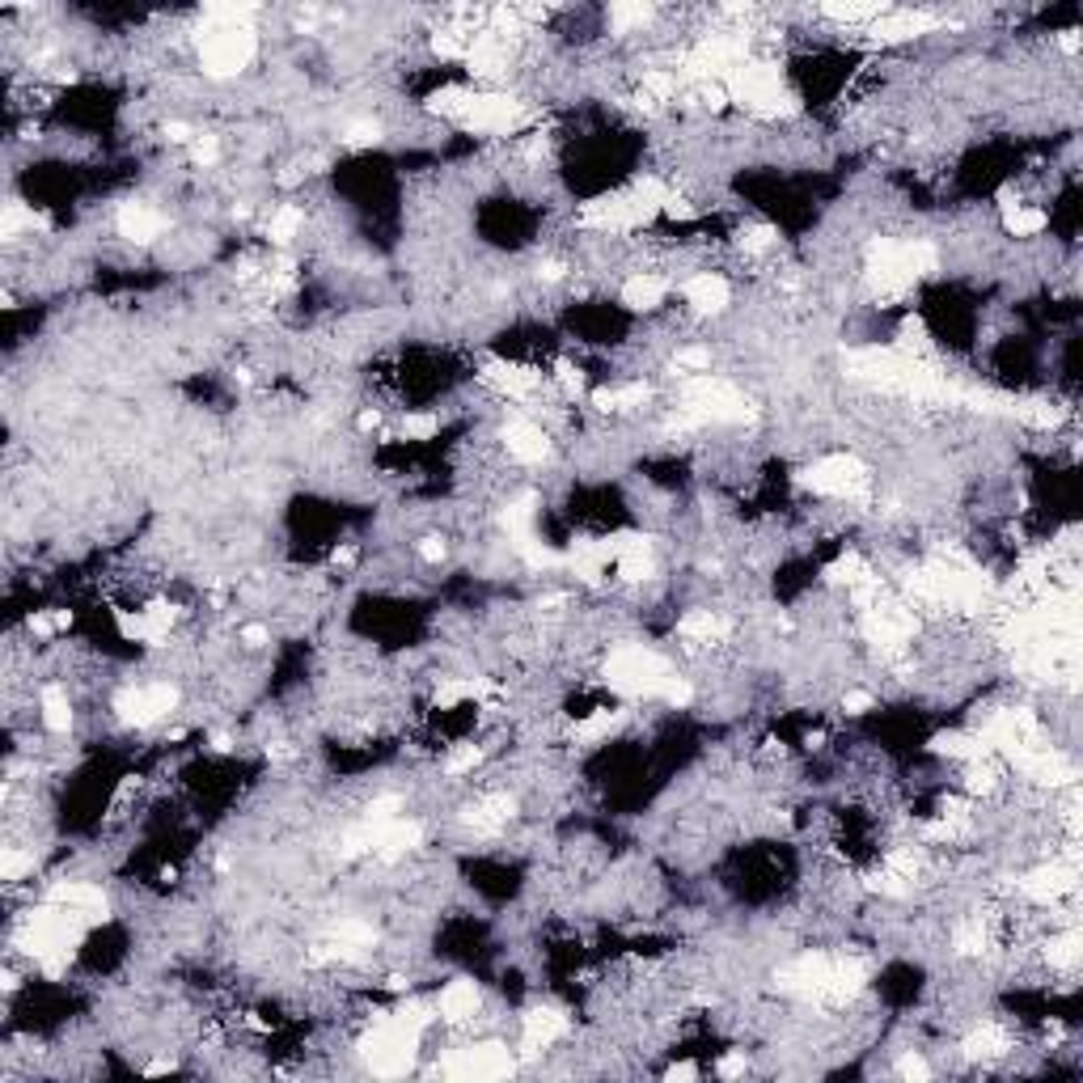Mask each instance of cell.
<instances>
[{
	"mask_svg": "<svg viewBox=\"0 0 1083 1083\" xmlns=\"http://www.w3.org/2000/svg\"><path fill=\"white\" fill-rule=\"evenodd\" d=\"M572 1033V1016L567 1008H559V1003H538L521 1016V1059H538V1054H546L551 1045H559L563 1037Z\"/></svg>",
	"mask_w": 1083,
	"mask_h": 1083,
	"instance_id": "cell-9",
	"label": "cell"
},
{
	"mask_svg": "<svg viewBox=\"0 0 1083 1083\" xmlns=\"http://www.w3.org/2000/svg\"><path fill=\"white\" fill-rule=\"evenodd\" d=\"M238 644L246 652H263V648H271V626L267 623H246L238 631Z\"/></svg>",
	"mask_w": 1083,
	"mask_h": 1083,
	"instance_id": "cell-33",
	"label": "cell"
},
{
	"mask_svg": "<svg viewBox=\"0 0 1083 1083\" xmlns=\"http://www.w3.org/2000/svg\"><path fill=\"white\" fill-rule=\"evenodd\" d=\"M660 702L669 707V711H690L695 707V686H690V677H681L677 674L669 686H665V695H660Z\"/></svg>",
	"mask_w": 1083,
	"mask_h": 1083,
	"instance_id": "cell-30",
	"label": "cell"
},
{
	"mask_svg": "<svg viewBox=\"0 0 1083 1083\" xmlns=\"http://www.w3.org/2000/svg\"><path fill=\"white\" fill-rule=\"evenodd\" d=\"M403 809H407V800H403V795H398V792H382V795H373V800L364 804L361 821H368V825H386V821L403 818Z\"/></svg>",
	"mask_w": 1083,
	"mask_h": 1083,
	"instance_id": "cell-28",
	"label": "cell"
},
{
	"mask_svg": "<svg viewBox=\"0 0 1083 1083\" xmlns=\"http://www.w3.org/2000/svg\"><path fill=\"white\" fill-rule=\"evenodd\" d=\"M436 1024V1003L424 999H403L394 1011H373L368 1029L356 1041L364 1066L382 1080H398L415 1071V1059L424 1050V1033Z\"/></svg>",
	"mask_w": 1083,
	"mask_h": 1083,
	"instance_id": "cell-1",
	"label": "cell"
},
{
	"mask_svg": "<svg viewBox=\"0 0 1083 1083\" xmlns=\"http://www.w3.org/2000/svg\"><path fill=\"white\" fill-rule=\"evenodd\" d=\"M220 162V136L217 132H199L191 145V166L195 169H212Z\"/></svg>",
	"mask_w": 1083,
	"mask_h": 1083,
	"instance_id": "cell-29",
	"label": "cell"
},
{
	"mask_svg": "<svg viewBox=\"0 0 1083 1083\" xmlns=\"http://www.w3.org/2000/svg\"><path fill=\"white\" fill-rule=\"evenodd\" d=\"M674 292L686 301V310L695 313V317H720L732 305V280L723 271H711V267L690 271Z\"/></svg>",
	"mask_w": 1083,
	"mask_h": 1083,
	"instance_id": "cell-10",
	"label": "cell"
},
{
	"mask_svg": "<svg viewBox=\"0 0 1083 1083\" xmlns=\"http://www.w3.org/2000/svg\"><path fill=\"white\" fill-rule=\"evenodd\" d=\"M415 559H419V563H445V559H449L445 533H424V538L415 542Z\"/></svg>",
	"mask_w": 1083,
	"mask_h": 1083,
	"instance_id": "cell-32",
	"label": "cell"
},
{
	"mask_svg": "<svg viewBox=\"0 0 1083 1083\" xmlns=\"http://www.w3.org/2000/svg\"><path fill=\"white\" fill-rule=\"evenodd\" d=\"M931 753L948 758V762H969V758H982L990 749L978 741L973 728H952V732H936L931 737Z\"/></svg>",
	"mask_w": 1083,
	"mask_h": 1083,
	"instance_id": "cell-21",
	"label": "cell"
},
{
	"mask_svg": "<svg viewBox=\"0 0 1083 1083\" xmlns=\"http://www.w3.org/2000/svg\"><path fill=\"white\" fill-rule=\"evenodd\" d=\"M500 445H504L508 461H517V466H546L554 454L551 433L525 410H512L500 424Z\"/></svg>",
	"mask_w": 1083,
	"mask_h": 1083,
	"instance_id": "cell-7",
	"label": "cell"
},
{
	"mask_svg": "<svg viewBox=\"0 0 1083 1083\" xmlns=\"http://www.w3.org/2000/svg\"><path fill=\"white\" fill-rule=\"evenodd\" d=\"M677 677L674 660L648 644H614L602 656V681L618 698H660Z\"/></svg>",
	"mask_w": 1083,
	"mask_h": 1083,
	"instance_id": "cell-3",
	"label": "cell"
},
{
	"mask_svg": "<svg viewBox=\"0 0 1083 1083\" xmlns=\"http://www.w3.org/2000/svg\"><path fill=\"white\" fill-rule=\"evenodd\" d=\"M737 635V618H728L723 610H686L677 618V639L690 648H720Z\"/></svg>",
	"mask_w": 1083,
	"mask_h": 1083,
	"instance_id": "cell-13",
	"label": "cell"
},
{
	"mask_svg": "<svg viewBox=\"0 0 1083 1083\" xmlns=\"http://www.w3.org/2000/svg\"><path fill=\"white\" fill-rule=\"evenodd\" d=\"M839 707H843V716L846 720H860V716H867V711H876V695L872 690H843V698H839Z\"/></svg>",
	"mask_w": 1083,
	"mask_h": 1083,
	"instance_id": "cell-31",
	"label": "cell"
},
{
	"mask_svg": "<svg viewBox=\"0 0 1083 1083\" xmlns=\"http://www.w3.org/2000/svg\"><path fill=\"white\" fill-rule=\"evenodd\" d=\"M433 1003H436L440 1024H449V1029H470V1024L482 1016V987L475 982V978H454V982L440 987V995H436Z\"/></svg>",
	"mask_w": 1083,
	"mask_h": 1083,
	"instance_id": "cell-12",
	"label": "cell"
},
{
	"mask_svg": "<svg viewBox=\"0 0 1083 1083\" xmlns=\"http://www.w3.org/2000/svg\"><path fill=\"white\" fill-rule=\"evenodd\" d=\"M115 233L123 241H132V246H157L169 233V217L153 199L132 195V199H123L115 208Z\"/></svg>",
	"mask_w": 1083,
	"mask_h": 1083,
	"instance_id": "cell-11",
	"label": "cell"
},
{
	"mask_svg": "<svg viewBox=\"0 0 1083 1083\" xmlns=\"http://www.w3.org/2000/svg\"><path fill=\"white\" fill-rule=\"evenodd\" d=\"M386 140V123L382 119H373V115H361V119H352L347 127H343V136H339V145L343 148H377Z\"/></svg>",
	"mask_w": 1083,
	"mask_h": 1083,
	"instance_id": "cell-25",
	"label": "cell"
},
{
	"mask_svg": "<svg viewBox=\"0 0 1083 1083\" xmlns=\"http://www.w3.org/2000/svg\"><path fill=\"white\" fill-rule=\"evenodd\" d=\"M436 1071L445 1080H504L517 1071V1054L508 1050L504 1041H470V1045H458V1050H445Z\"/></svg>",
	"mask_w": 1083,
	"mask_h": 1083,
	"instance_id": "cell-6",
	"label": "cell"
},
{
	"mask_svg": "<svg viewBox=\"0 0 1083 1083\" xmlns=\"http://www.w3.org/2000/svg\"><path fill=\"white\" fill-rule=\"evenodd\" d=\"M669 292H674V280H665L660 271H631L623 280V289H618V301H623L631 313H656L665 301H669Z\"/></svg>",
	"mask_w": 1083,
	"mask_h": 1083,
	"instance_id": "cell-14",
	"label": "cell"
},
{
	"mask_svg": "<svg viewBox=\"0 0 1083 1083\" xmlns=\"http://www.w3.org/2000/svg\"><path fill=\"white\" fill-rule=\"evenodd\" d=\"M746 1071H749L746 1050H732V1054H723L720 1066H716V1075H720V1080H737V1075H746Z\"/></svg>",
	"mask_w": 1083,
	"mask_h": 1083,
	"instance_id": "cell-35",
	"label": "cell"
},
{
	"mask_svg": "<svg viewBox=\"0 0 1083 1083\" xmlns=\"http://www.w3.org/2000/svg\"><path fill=\"white\" fill-rule=\"evenodd\" d=\"M897 1075H902V1080H931V1066H927V1059H923L918 1050H906L902 1062H897Z\"/></svg>",
	"mask_w": 1083,
	"mask_h": 1083,
	"instance_id": "cell-34",
	"label": "cell"
},
{
	"mask_svg": "<svg viewBox=\"0 0 1083 1083\" xmlns=\"http://www.w3.org/2000/svg\"><path fill=\"white\" fill-rule=\"evenodd\" d=\"M652 386L648 382H626V386H602L589 394V403L597 415H631V410L648 407Z\"/></svg>",
	"mask_w": 1083,
	"mask_h": 1083,
	"instance_id": "cell-17",
	"label": "cell"
},
{
	"mask_svg": "<svg viewBox=\"0 0 1083 1083\" xmlns=\"http://www.w3.org/2000/svg\"><path fill=\"white\" fill-rule=\"evenodd\" d=\"M711 347L707 343H686V347H677L674 356H669V373H674L677 382H686V377H698V373H711Z\"/></svg>",
	"mask_w": 1083,
	"mask_h": 1083,
	"instance_id": "cell-24",
	"label": "cell"
},
{
	"mask_svg": "<svg viewBox=\"0 0 1083 1083\" xmlns=\"http://www.w3.org/2000/svg\"><path fill=\"white\" fill-rule=\"evenodd\" d=\"M440 433V415L436 410H407L403 419H398V440H433V436Z\"/></svg>",
	"mask_w": 1083,
	"mask_h": 1083,
	"instance_id": "cell-27",
	"label": "cell"
},
{
	"mask_svg": "<svg viewBox=\"0 0 1083 1083\" xmlns=\"http://www.w3.org/2000/svg\"><path fill=\"white\" fill-rule=\"evenodd\" d=\"M774 246H779V229H774L771 220H746L737 229V250L746 259H762V254H771Z\"/></svg>",
	"mask_w": 1083,
	"mask_h": 1083,
	"instance_id": "cell-22",
	"label": "cell"
},
{
	"mask_svg": "<svg viewBox=\"0 0 1083 1083\" xmlns=\"http://www.w3.org/2000/svg\"><path fill=\"white\" fill-rule=\"evenodd\" d=\"M475 377H479L487 389H496L500 398H508V403H530L538 389H546V373H542V368L504 361V356H487Z\"/></svg>",
	"mask_w": 1083,
	"mask_h": 1083,
	"instance_id": "cell-8",
	"label": "cell"
},
{
	"mask_svg": "<svg viewBox=\"0 0 1083 1083\" xmlns=\"http://www.w3.org/2000/svg\"><path fill=\"white\" fill-rule=\"evenodd\" d=\"M34 867H39V855H34V846H18L9 843L0 851V881L13 889V885H22L25 876H34Z\"/></svg>",
	"mask_w": 1083,
	"mask_h": 1083,
	"instance_id": "cell-23",
	"label": "cell"
},
{
	"mask_svg": "<svg viewBox=\"0 0 1083 1083\" xmlns=\"http://www.w3.org/2000/svg\"><path fill=\"white\" fill-rule=\"evenodd\" d=\"M660 22V9L656 4H626V0H618V4H610L605 9V25H610V34H644V30H652V25Z\"/></svg>",
	"mask_w": 1083,
	"mask_h": 1083,
	"instance_id": "cell-19",
	"label": "cell"
},
{
	"mask_svg": "<svg viewBox=\"0 0 1083 1083\" xmlns=\"http://www.w3.org/2000/svg\"><path fill=\"white\" fill-rule=\"evenodd\" d=\"M795 487L821 500H834V504L864 508L872 500V470L860 454H821L795 475Z\"/></svg>",
	"mask_w": 1083,
	"mask_h": 1083,
	"instance_id": "cell-4",
	"label": "cell"
},
{
	"mask_svg": "<svg viewBox=\"0 0 1083 1083\" xmlns=\"http://www.w3.org/2000/svg\"><path fill=\"white\" fill-rule=\"evenodd\" d=\"M1080 944H1083V936H1080V927L1075 923H1066V927H1059V931H1050V939L1041 944L1045 952V965L1050 969H1062V973H1075V965H1080Z\"/></svg>",
	"mask_w": 1083,
	"mask_h": 1083,
	"instance_id": "cell-20",
	"label": "cell"
},
{
	"mask_svg": "<svg viewBox=\"0 0 1083 1083\" xmlns=\"http://www.w3.org/2000/svg\"><path fill=\"white\" fill-rule=\"evenodd\" d=\"M1011 1050H1016V1041H1011V1033L999 1024V1020L973 1024L961 1041V1054L969 1062H995V1059H1003V1054H1011Z\"/></svg>",
	"mask_w": 1083,
	"mask_h": 1083,
	"instance_id": "cell-16",
	"label": "cell"
},
{
	"mask_svg": "<svg viewBox=\"0 0 1083 1083\" xmlns=\"http://www.w3.org/2000/svg\"><path fill=\"white\" fill-rule=\"evenodd\" d=\"M305 204H275L263 220V238L271 241V250H289L292 241L301 238V229H305Z\"/></svg>",
	"mask_w": 1083,
	"mask_h": 1083,
	"instance_id": "cell-18",
	"label": "cell"
},
{
	"mask_svg": "<svg viewBox=\"0 0 1083 1083\" xmlns=\"http://www.w3.org/2000/svg\"><path fill=\"white\" fill-rule=\"evenodd\" d=\"M482 746H475V741H461V746H454L449 753H445V762H440V774L445 779H466V774H475L482 767Z\"/></svg>",
	"mask_w": 1083,
	"mask_h": 1083,
	"instance_id": "cell-26",
	"label": "cell"
},
{
	"mask_svg": "<svg viewBox=\"0 0 1083 1083\" xmlns=\"http://www.w3.org/2000/svg\"><path fill=\"white\" fill-rule=\"evenodd\" d=\"M191 48L204 81L229 85V81H238L241 73H250L259 64L263 39H259L254 25H220L199 18V25H191Z\"/></svg>",
	"mask_w": 1083,
	"mask_h": 1083,
	"instance_id": "cell-2",
	"label": "cell"
},
{
	"mask_svg": "<svg viewBox=\"0 0 1083 1083\" xmlns=\"http://www.w3.org/2000/svg\"><path fill=\"white\" fill-rule=\"evenodd\" d=\"M39 720L48 728L51 737H69L76 728V702L69 695V681H60V677H51L43 681V690H39Z\"/></svg>",
	"mask_w": 1083,
	"mask_h": 1083,
	"instance_id": "cell-15",
	"label": "cell"
},
{
	"mask_svg": "<svg viewBox=\"0 0 1083 1083\" xmlns=\"http://www.w3.org/2000/svg\"><path fill=\"white\" fill-rule=\"evenodd\" d=\"M665 1080H698V1066L695 1062H674V1066L665 1071Z\"/></svg>",
	"mask_w": 1083,
	"mask_h": 1083,
	"instance_id": "cell-36",
	"label": "cell"
},
{
	"mask_svg": "<svg viewBox=\"0 0 1083 1083\" xmlns=\"http://www.w3.org/2000/svg\"><path fill=\"white\" fill-rule=\"evenodd\" d=\"M183 707V686L169 677H153V681H127L111 695V711L123 728H157Z\"/></svg>",
	"mask_w": 1083,
	"mask_h": 1083,
	"instance_id": "cell-5",
	"label": "cell"
}]
</instances>
